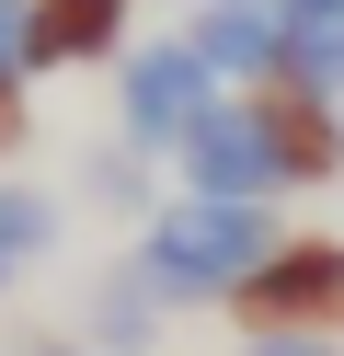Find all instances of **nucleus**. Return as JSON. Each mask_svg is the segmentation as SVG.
Wrapping results in <instances>:
<instances>
[{"label":"nucleus","mask_w":344,"mask_h":356,"mask_svg":"<svg viewBox=\"0 0 344 356\" xmlns=\"http://www.w3.org/2000/svg\"><path fill=\"white\" fill-rule=\"evenodd\" d=\"M183 12H195V0H183Z\"/></svg>","instance_id":"16"},{"label":"nucleus","mask_w":344,"mask_h":356,"mask_svg":"<svg viewBox=\"0 0 344 356\" xmlns=\"http://www.w3.org/2000/svg\"><path fill=\"white\" fill-rule=\"evenodd\" d=\"M264 127H275V161H287V195L298 184H333L344 172V104L333 92H310V81H264Z\"/></svg>","instance_id":"6"},{"label":"nucleus","mask_w":344,"mask_h":356,"mask_svg":"<svg viewBox=\"0 0 344 356\" xmlns=\"http://www.w3.org/2000/svg\"><path fill=\"white\" fill-rule=\"evenodd\" d=\"M252 356H333V333H252Z\"/></svg>","instance_id":"13"},{"label":"nucleus","mask_w":344,"mask_h":356,"mask_svg":"<svg viewBox=\"0 0 344 356\" xmlns=\"http://www.w3.org/2000/svg\"><path fill=\"white\" fill-rule=\"evenodd\" d=\"M183 47L229 81V92H264L287 70V0H195L183 12Z\"/></svg>","instance_id":"5"},{"label":"nucleus","mask_w":344,"mask_h":356,"mask_svg":"<svg viewBox=\"0 0 344 356\" xmlns=\"http://www.w3.org/2000/svg\"><path fill=\"white\" fill-rule=\"evenodd\" d=\"M172 172H183V195H241V207H275V195H287V161H275V127H264L252 92H229L218 115L172 149Z\"/></svg>","instance_id":"4"},{"label":"nucleus","mask_w":344,"mask_h":356,"mask_svg":"<svg viewBox=\"0 0 344 356\" xmlns=\"http://www.w3.org/2000/svg\"><path fill=\"white\" fill-rule=\"evenodd\" d=\"M138 0H35V70H81V58H126Z\"/></svg>","instance_id":"7"},{"label":"nucleus","mask_w":344,"mask_h":356,"mask_svg":"<svg viewBox=\"0 0 344 356\" xmlns=\"http://www.w3.org/2000/svg\"><path fill=\"white\" fill-rule=\"evenodd\" d=\"M138 161H149V149H126V138H115V149H92V195H104V207H149V195H138L149 172H138Z\"/></svg>","instance_id":"12"},{"label":"nucleus","mask_w":344,"mask_h":356,"mask_svg":"<svg viewBox=\"0 0 344 356\" xmlns=\"http://www.w3.org/2000/svg\"><path fill=\"white\" fill-rule=\"evenodd\" d=\"M161 310H172V299H161V287H149V264L126 253L104 287H92V345H104V356H138V345L161 333Z\"/></svg>","instance_id":"8"},{"label":"nucleus","mask_w":344,"mask_h":356,"mask_svg":"<svg viewBox=\"0 0 344 356\" xmlns=\"http://www.w3.org/2000/svg\"><path fill=\"white\" fill-rule=\"evenodd\" d=\"M35 81V0H0V92Z\"/></svg>","instance_id":"11"},{"label":"nucleus","mask_w":344,"mask_h":356,"mask_svg":"<svg viewBox=\"0 0 344 356\" xmlns=\"http://www.w3.org/2000/svg\"><path fill=\"white\" fill-rule=\"evenodd\" d=\"M229 310H241L252 333H333L344 322V241L333 230H287Z\"/></svg>","instance_id":"3"},{"label":"nucleus","mask_w":344,"mask_h":356,"mask_svg":"<svg viewBox=\"0 0 344 356\" xmlns=\"http://www.w3.org/2000/svg\"><path fill=\"white\" fill-rule=\"evenodd\" d=\"M287 12H344V0H287Z\"/></svg>","instance_id":"14"},{"label":"nucleus","mask_w":344,"mask_h":356,"mask_svg":"<svg viewBox=\"0 0 344 356\" xmlns=\"http://www.w3.org/2000/svg\"><path fill=\"white\" fill-rule=\"evenodd\" d=\"M115 92H126V149H183L229 104V81L206 70L183 35H161V47H126V81H115Z\"/></svg>","instance_id":"2"},{"label":"nucleus","mask_w":344,"mask_h":356,"mask_svg":"<svg viewBox=\"0 0 344 356\" xmlns=\"http://www.w3.org/2000/svg\"><path fill=\"white\" fill-rule=\"evenodd\" d=\"M35 356H69V345H35Z\"/></svg>","instance_id":"15"},{"label":"nucleus","mask_w":344,"mask_h":356,"mask_svg":"<svg viewBox=\"0 0 344 356\" xmlns=\"http://www.w3.org/2000/svg\"><path fill=\"white\" fill-rule=\"evenodd\" d=\"M275 207H241V195H172V207H149V241H138V264H149V287L172 310L195 299H241L252 276H264L275 253Z\"/></svg>","instance_id":"1"},{"label":"nucleus","mask_w":344,"mask_h":356,"mask_svg":"<svg viewBox=\"0 0 344 356\" xmlns=\"http://www.w3.org/2000/svg\"><path fill=\"white\" fill-rule=\"evenodd\" d=\"M46 253H58V195L0 184V287H12L23 264H46Z\"/></svg>","instance_id":"9"},{"label":"nucleus","mask_w":344,"mask_h":356,"mask_svg":"<svg viewBox=\"0 0 344 356\" xmlns=\"http://www.w3.org/2000/svg\"><path fill=\"white\" fill-rule=\"evenodd\" d=\"M275 81H310V92L344 104V12H287V70Z\"/></svg>","instance_id":"10"}]
</instances>
